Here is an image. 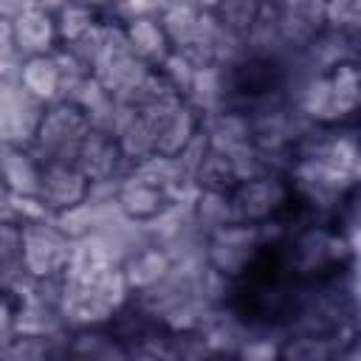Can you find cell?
Masks as SVG:
<instances>
[{
    "mask_svg": "<svg viewBox=\"0 0 361 361\" xmlns=\"http://www.w3.org/2000/svg\"><path fill=\"white\" fill-rule=\"evenodd\" d=\"M90 124L85 113L73 102L59 99L45 104L28 149L39 164H76V152Z\"/></svg>",
    "mask_w": 361,
    "mask_h": 361,
    "instance_id": "cell-1",
    "label": "cell"
},
{
    "mask_svg": "<svg viewBox=\"0 0 361 361\" xmlns=\"http://www.w3.org/2000/svg\"><path fill=\"white\" fill-rule=\"evenodd\" d=\"M262 248H268V245L262 243V231L254 223L231 220V223H226L223 228H217L206 237L209 265L217 268L228 279H243L254 268Z\"/></svg>",
    "mask_w": 361,
    "mask_h": 361,
    "instance_id": "cell-2",
    "label": "cell"
},
{
    "mask_svg": "<svg viewBox=\"0 0 361 361\" xmlns=\"http://www.w3.org/2000/svg\"><path fill=\"white\" fill-rule=\"evenodd\" d=\"M228 195H231L234 220L254 223V226H262L279 217L293 197L288 175L282 172H259L248 180H240Z\"/></svg>",
    "mask_w": 361,
    "mask_h": 361,
    "instance_id": "cell-3",
    "label": "cell"
},
{
    "mask_svg": "<svg viewBox=\"0 0 361 361\" xmlns=\"http://www.w3.org/2000/svg\"><path fill=\"white\" fill-rule=\"evenodd\" d=\"M71 245L73 240L65 237L54 217L42 223H28L20 226V251H23V265L31 276H62L71 259Z\"/></svg>",
    "mask_w": 361,
    "mask_h": 361,
    "instance_id": "cell-4",
    "label": "cell"
},
{
    "mask_svg": "<svg viewBox=\"0 0 361 361\" xmlns=\"http://www.w3.org/2000/svg\"><path fill=\"white\" fill-rule=\"evenodd\" d=\"M59 313L68 330H85V327H104L113 319V307L96 293L90 279H71L62 276L59 290Z\"/></svg>",
    "mask_w": 361,
    "mask_h": 361,
    "instance_id": "cell-5",
    "label": "cell"
},
{
    "mask_svg": "<svg viewBox=\"0 0 361 361\" xmlns=\"http://www.w3.org/2000/svg\"><path fill=\"white\" fill-rule=\"evenodd\" d=\"M76 166L87 180H102V178H124L130 172L127 158L118 149V141L110 133L102 130H87V135L79 144L76 152Z\"/></svg>",
    "mask_w": 361,
    "mask_h": 361,
    "instance_id": "cell-6",
    "label": "cell"
},
{
    "mask_svg": "<svg viewBox=\"0 0 361 361\" xmlns=\"http://www.w3.org/2000/svg\"><path fill=\"white\" fill-rule=\"evenodd\" d=\"M11 39H14V48L23 59L51 54L54 48H59V34H56L54 14L42 11L37 6H28L25 11H20L11 20Z\"/></svg>",
    "mask_w": 361,
    "mask_h": 361,
    "instance_id": "cell-7",
    "label": "cell"
},
{
    "mask_svg": "<svg viewBox=\"0 0 361 361\" xmlns=\"http://www.w3.org/2000/svg\"><path fill=\"white\" fill-rule=\"evenodd\" d=\"M37 195L51 212H62V209L85 200L87 178L79 172L76 164H42Z\"/></svg>",
    "mask_w": 361,
    "mask_h": 361,
    "instance_id": "cell-8",
    "label": "cell"
},
{
    "mask_svg": "<svg viewBox=\"0 0 361 361\" xmlns=\"http://www.w3.org/2000/svg\"><path fill=\"white\" fill-rule=\"evenodd\" d=\"M200 130L209 138V147L217 152H231L251 141V121L243 107L226 104L214 113L200 116Z\"/></svg>",
    "mask_w": 361,
    "mask_h": 361,
    "instance_id": "cell-9",
    "label": "cell"
},
{
    "mask_svg": "<svg viewBox=\"0 0 361 361\" xmlns=\"http://www.w3.org/2000/svg\"><path fill=\"white\" fill-rule=\"evenodd\" d=\"M200 116L214 113L231 102V82H228V68L223 65H203L195 71L192 87L183 96Z\"/></svg>",
    "mask_w": 361,
    "mask_h": 361,
    "instance_id": "cell-10",
    "label": "cell"
},
{
    "mask_svg": "<svg viewBox=\"0 0 361 361\" xmlns=\"http://www.w3.org/2000/svg\"><path fill=\"white\" fill-rule=\"evenodd\" d=\"M169 265H172L169 251L161 248V245H155V243H149V245L133 251V254L121 262V274H124L130 290H133V293H141V290L152 288L158 279H164L166 271H169Z\"/></svg>",
    "mask_w": 361,
    "mask_h": 361,
    "instance_id": "cell-11",
    "label": "cell"
},
{
    "mask_svg": "<svg viewBox=\"0 0 361 361\" xmlns=\"http://www.w3.org/2000/svg\"><path fill=\"white\" fill-rule=\"evenodd\" d=\"M42 164L28 147H8L0 158V180L11 195H37L39 192Z\"/></svg>",
    "mask_w": 361,
    "mask_h": 361,
    "instance_id": "cell-12",
    "label": "cell"
},
{
    "mask_svg": "<svg viewBox=\"0 0 361 361\" xmlns=\"http://www.w3.org/2000/svg\"><path fill=\"white\" fill-rule=\"evenodd\" d=\"M116 200H118V206H121V212H124L127 217L141 220V223L149 220V217H155V214L166 206V195H164L158 186L147 183L144 178H138V175H133V172H127V175L121 178V186H118Z\"/></svg>",
    "mask_w": 361,
    "mask_h": 361,
    "instance_id": "cell-13",
    "label": "cell"
},
{
    "mask_svg": "<svg viewBox=\"0 0 361 361\" xmlns=\"http://www.w3.org/2000/svg\"><path fill=\"white\" fill-rule=\"evenodd\" d=\"M124 37H127L130 51L138 59H144L149 68H158L161 59L172 51L169 39H166V34H164V28L158 23V17H141V20L127 23L124 25Z\"/></svg>",
    "mask_w": 361,
    "mask_h": 361,
    "instance_id": "cell-14",
    "label": "cell"
},
{
    "mask_svg": "<svg viewBox=\"0 0 361 361\" xmlns=\"http://www.w3.org/2000/svg\"><path fill=\"white\" fill-rule=\"evenodd\" d=\"M17 82L25 87L28 96H34L42 104L59 102V73L51 54L42 56H25L17 73Z\"/></svg>",
    "mask_w": 361,
    "mask_h": 361,
    "instance_id": "cell-15",
    "label": "cell"
},
{
    "mask_svg": "<svg viewBox=\"0 0 361 361\" xmlns=\"http://www.w3.org/2000/svg\"><path fill=\"white\" fill-rule=\"evenodd\" d=\"M68 355L71 358H127V347L104 324V327L71 330Z\"/></svg>",
    "mask_w": 361,
    "mask_h": 361,
    "instance_id": "cell-16",
    "label": "cell"
},
{
    "mask_svg": "<svg viewBox=\"0 0 361 361\" xmlns=\"http://www.w3.org/2000/svg\"><path fill=\"white\" fill-rule=\"evenodd\" d=\"M28 276L23 265V251H20V226L14 223H0V293L14 296V290L23 285Z\"/></svg>",
    "mask_w": 361,
    "mask_h": 361,
    "instance_id": "cell-17",
    "label": "cell"
},
{
    "mask_svg": "<svg viewBox=\"0 0 361 361\" xmlns=\"http://www.w3.org/2000/svg\"><path fill=\"white\" fill-rule=\"evenodd\" d=\"M192 217H195V226L209 237L212 231H217V228H223L226 223L234 220L231 195L228 192L197 189V195L192 200Z\"/></svg>",
    "mask_w": 361,
    "mask_h": 361,
    "instance_id": "cell-18",
    "label": "cell"
},
{
    "mask_svg": "<svg viewBox=\"0 0 361 361\" xmlns=\"http://www.w3.org/2000/svg\"><path fill=\"white\" fill-rule=\"evenodd\" d=\"M330 87L336 96L338 118L341 124H353L358 113V99H361V85H358V65L355 62H341L333 71H327Z\"/></svg>",
    "mask_w": 361,
    "mask_h": 361,
    "instance_id": "cell-19",
    "label": "cell"
},
{
    "mask_svg": "<svg viewBox=\"0 0 361 361\" xmlns=\"http://www.w3.org/2000/svg\"><path fill=\"white\" fill-rule=\"evenodd\" d=\"M102 212H104V203H93V200H79L62 212H54V223L56 228L71 237V240H79V237H87L99 228L102 223Z\"/></svg>",
    "mask_w": 361,
    "mask_h": 361,
    "instance_id": "cell-20",
    "label": "cell"
},
{
    "mask_svg": "<svg viewBox=\"0 0 361 361\" xmlns=\"http://www.w3.org/2000/svg\"><path fill=\"white\" fill-rule=\"evenodd\" d=\"M338 344L327 336H310V333H285L279 358L290 361H333Z\"/></svg>",
    "mask_w": 361,
    "mask_h": 361,
    "instance_id": "cell-21",
    "label": "cell"
},
{
    "mask_svg": "<svg viewBox=\"0 0 361 361\" xmlns=\"http://www.w3.org/2000/svg\"><path fill=\"white\" fill-rule=\"evenodd\" d=\"M195 183L197 189H212V192H231L240 180L234 175V166L228 161L226 152H217V149H209L203 164L197 166L195 172Z\"/></svg>",
    "mask_w": 361,
    "mask_h": 361,
    "instance_id": "cell-22",
    "label": "cell"
},
{
    "mask_svg": "<svg viewBox=\"0 0 361 361\" xmlns=\"http://www.w3.org/2000/svg\"><path fill=\"white\" fill-rule=\"evenodd\" d=\"M54 23H56V34H59V45H71L76 42L79 37H85L96 23H99V14L82 3H68L62 6L56 14H54Z\"/></svg>",
    "mask_w": 361,
    "mask_h": 361,
    "instance_id": "cell-23",
    "label": "cell"
},
{
    "mask_svg": "<svg viewBox=\"0 0 361 361\" xmlns=\"http://www.w3.org/2000/svg\"><path fill=\"white\" fill-rule=\"evenodd\" d=\"M116 141H118V149H121V155L127 158L130 166L155 152V133L141 118V113H135V118L116 135Z\"/></svg>",
    "mask_w": 361,
    "mask_h": 361,
    "instance_id": "cell-24",
    "label": "cell"
},
{
    "mask_svg": "<svg viewBox=\"0 0 361 361\" xmlns=\"http://www.w3.org/2000/svg\"><path fill=\"white\" fill-rule=\"evenodd\" d=\"M259 6H262V0H214L212 11H214L217 23L226 31L245 37L251 23H254V17H257V11H259Z\"/></svg>",
    "mask_w": 361,
    "mask_h": 361,
    "instance_id": "cell-25",
    "label": "cell"
},
{
    "mask_svg": "<svg viewBox=\"0 0 361 361\" xmlns=\"http://www.w3.org/2000/svg\"><path fill=\"white\" fill-rule=\"evenodd\" d=\"M158 71L164 73V79L172 85V90H175L178 96H186V93H189V87H192V79H195L197 65H195L186 54H180V51H175V48H172V51L161 59Z\"/></svg>",
    "mask_w": 361,
    "mask_h": 361,
    "instance_id": "cell-26",
    "label": "cell"
},
{
    "mask_svg": "<svg viewBox=\"0 0 361 361\" xmlns=\"http://www.w3.org/2000/svg\"><path fill=\"white\" fill-rule=\"evenodd\" d=\"M361 3L358 0H324V25L347 34H358Z\"/></svg>",
    "mask_w": 361,
    "mask_h": 361,
    "instance_id": "cell-27",
    "label": "cell"
},
{
    "mask_svg": "<svg viewBox=\"0 0 361 361\" xmlns=\"http://www.w3.org/2000/svg\"><path fill=\"white\" fill-rule=\"evenodd\" d=\"M14 336V299L0 293V344Z\"/></svg>",
    "mask_w": 361,
    "mask_h": 361,
    "instance_id": "cell-28",
    "label": "cell"
},
{
    "mask_svg": "<svg viewBox=\"0 0 361 361\" xmlns=\"http://www.w3.org/2000/svg\"><path fill=\"white\" fill-rule=\"evenodd\" d=\"M8 206H11V192H8V186L0 180V220H3V223H8Z\"/></svg>",
    "mask_w": 361,
    "mask_h": 361,
    "instance_id": "cell-29",
    "label": "cell"
},
{
    "mask_svg": "<svg viewBox=\"0 0 361 361\" xmlns=\"http://www.w3.org/2000/svg\"><path fill=\"white\" fill-rule=\"evenodd\" d=\"M71 0H31V6H37V8H42V11H48V14H56L62 6H68Z\"/></svg>",
    "mask_w": 361,
    "mask_h": 361,
    "instance_id": "cell-30",
    "label": "cell"
},
{
    "mask_svg": "<svg viewBox=\"0 0 361 361\" xmlns=\"http://www.w3.org/2000/svg\"><path fill=\"white\" fill-rule=\"evenodd\" d=\"M73 3H82V6L93 8L96 14H104V11L110 8V3H113V0H73Z\"/></svg>",
    "mask_w": 361,
    "mask_h": 361,
    "instance_id": "cell-31",
    "label": "cell"
}]
</instances>
